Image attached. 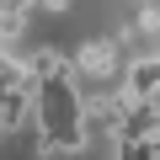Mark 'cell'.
Here are the masks:
<instances>
[{
    "label": "cell",
    "instance_id": "obj_1",
    "mask_svg": "<svg viewBox=\"0 0 160 160\" xmlns=\"http://www.w3.org/2000/svg\"><path fill=\"white\" fill-rule=\"evenodd\" d=\"M80 102H86V96L75 91V69L38 86L32 107H38V144H43V155H53V149H69V155H75V149H86Z\"/></svg>",
    "mask_w": 160,
    "mask_h": 160
},
{
    "label": "cell",
    "instance_id": "obj_8",
    "mask_svg": "<svg viewBox=\"0 0 160 160\" xmlns=\"http://www.w3.org/2000/svg\"><path fill=\"white\" fill-rule=\"evenodd\" d=\"M155 155H160V144H155Z\"/></svg>",
    "mask_w": 160,
    "mask_h": 160
},
{
    "label": "cell",
    "instance_id": "obj_2",
    "mask_svg": "<svg viewBox=\"0 0 160 160\" xmlns=\"http://www.w3.org/2000/svg\"><path fill=\"white\" fill-rule=\"evenodd\" d=\"M160 96V53H144L123 69V86H118V102L123 107H139V102H155Z\"/></svg>",
    "mask_w": 160,
    "mask_h": 160
},
{
    "label": "cell",
    "instance_id": "obj_4",
    "mask_svg": "<svg viewBox=\"0 0 160 160\" xmlns=\"http://www.w3.org/2000/svg\"><path fill=\"white\" fill-rule=\"evenodd\" d=\"M22 69H27V80H32V86H43V80H59V75H69V59H64L59 48H38V53H32Z\"/></svg>",
    "mask_w": 160,
    "mask_h": 160
},
{
    "label": "cell",
    "instance_id": "obj_3",
    "mask_svg": "<svg viewBox=\"0 0 160 160\" xmlns=\"http://www.w3.org/2000/svg\"><path fill=\"white\" fill-rule=\"evenodd\" d=\"M75 64L86 69L91 80H102V86H107L112 69H118V43H112V38H91L86 48H80V59H75Z\"/></svg>",
    "mask_w": 160,
    "mask_h": 160
},
{
    "label": "cell",
    "instance_id": "obj_5",
    "mask_svg": "<svg viewBox=\"0 0 160 160\" xmlns=\"http://www.w3.org/2000/svg\"><path fill=\"white\" fill-rule=\"evenodd\" d=\"M160 27V11H139V32H155Z\"/></svg>",
    "mask_w": 160,
    "mask_h": 160
},
{
    "label": "cell",
    "instance_id": "obj_7",
    "mask_svg": "<svg viewBox=\"0 0 160 160\" xmlns=\"http://www.w3.org/2000/svg\"><path fill=\"white\" fill-rule=\"evenodd\" d=\"M6 64H11V53H0V75H6Z\"/></svg>",
    "mask_w": 160,
    "mask_h": 160
},
{
    "label": "cell",
    "instance_id": "obj_6",
    "mask_svg": "<svg viewBox=\"0 0 160 160\" xmlns=\"http://www.w3.org/2000/svg\"><path fill=\"white\" fill-rule=\"evenodd\" d=\"M69 0H32V11H64Z\"/></svg>",
    "mask_w": 160,
    "mask_h": 160
}]
</instances>
